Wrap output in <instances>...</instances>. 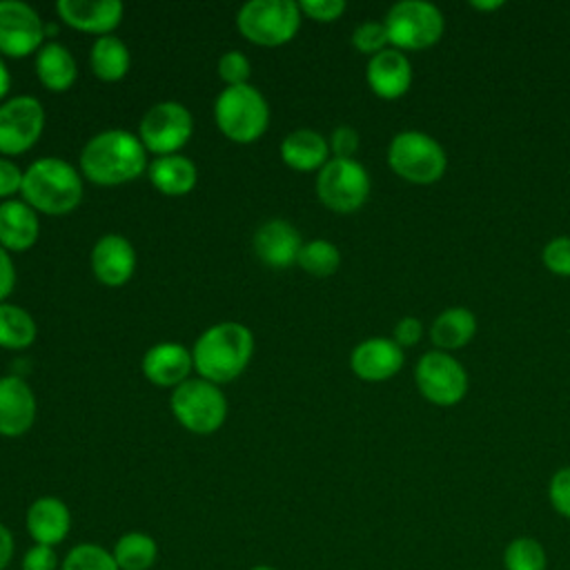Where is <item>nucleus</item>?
<instances>
[{"mask_svg":"<svg viewBox=\"0 0 570 570\" xmlns=\"http://www.w3.org/2000/svg\"><path fill=\"white\" fill-rule=\"evenodd\" d=\"M60 570H120L114 554L98 543H80L67 552Z\"/></svg>","mask_w":570,"mask_h":570,"instance_id":"2f4dec72","label":"nucleus"},{"mask_svg":"<svg viewBox=\"0 0 570 570\" xmlns=\"http://www.w3.org/2000/svg\"><path fill=\"white\" fill-rule=\"evenodd\" d=\"M47 24L22 0H0V53L24 58L45 45Z\"/></svg>","mask_w":570,"mask_h":570,"instance_id":"ddd939ff","label":"nucleus"},{"mask_svg":"<svg viewBox=\"0 0 570 570\" xmlns=\"http://www.w3.org/2000/svg\"><path fill=\"white\" fill-rule=\"evenodd\" d=\"M548 499L554 512L570 519V465L557 470L548 485Z\"/></svg>","mask_w":570,"mask_h":570,"instance_id":"c9c22d12","label":"nucleus"},{"mask_svg":"<svg viewBox=\"0 0 570 570\" xmlns=\"http://www.w3.org/2000/svg\"><path fill=\"white\" fill-rule=\"evenodd\" d=\"M416 387L423 399L434 405H456L468 392L465 367L448 352H425L414 370Z\"/></svg>","mask_w":570,"mask_h":570,"instance_id":"f8f14e48","label":"nucleus"},{"mask_svg":"<svg viewBox=\"0 0 570 570\" xmlns=\"http://www.w3.org/2000/svg\"><path fill=\"white\" fill-rule=\"evenodd\" d=\"M194 131L191 111L178 100H160L151 105L140 122H138V138L145 145L147 154L169 156L178 154L187 145Z\"/></svg>","mask_w":570,"mask_h":570,"instance_id":"9d476101","label":"nucleus"},{"mask_svg":"<svg viewBox=\"0 0 570 570\" xmlns=\"http://www.w3.org/2000/svg\"><path fill=\"white\" fill-rule=\"evenodd\" d=\"M505 570H546L548 554L534 537H517L503 550Z\"/></svg>","mask_w":570,"mask_h":570,"instance_id":"7c9ffc66","label":"nucleus"},{"mask_svg":"<svg viewBox=\"0 0 570 570\" xmlns=\"http://www.w3.org/2000/svg\"><path fill=\"white\" fill-rule=\"evenodd\" d=\"M22 169L9 160L7 156H0V198L9 200L13 194H20L22 189Z\"/></svg>","mask_w":570,"mask_h":570,"instance_id":"58836bf2","label":"nucleus"},{"mask_svg":"<svg viewBox=\"0 0 570 570\" xmlns=\"http://www.w3.org/2000/svg\"><path fill=\"white\" fill-rule=\"evenodd\" d=\"M40 236L38 212L22 198L0 203V245L7 252H24L36 245Z\"/></svg>","mask_w":570,"mask_h":570,"instance_id":"4be33fe9","label":"nucleus"},{"mask_svg":"<svg viewBox=\"0 0 570 570\" xmlns=\"http://www.w3.org/2000/svg\"><path fill=\"white\" fill-rule=\"evenodd\" d=\"M387 165L407 183L432 185L445 174L448 158L432 136L423 131H401L387 147Z\"/></svg>","mask_w":570,"mask_h":570,"instance_id":"0eeeda50","label":"nucleus"},{"mask_svg":"<svg viewBox=\"0 0 570 570\" xmlns=\"http://www.w3.org/2000/svg\"><path fill=\"white\" fill-rule=\"evenodd\" d=\"M252 247L261 263L272 269H285L296 263L303 240L298 229L289 220L272 218L254 232Z\"/></svg>","mask_w":570,"mask_h":570,"instance_id":"dca6fc26","label":"nucleus"},{"mask_svg":"<svg viewBox=\"0 0 570 570\" xmlns=\"http://www.w3.org/2000/svg\"><path fill=\"white\" fill-rule=\"evenodd\" d=\"M423 336V323L416 316H403L394 325V343L399 347H412L421 341Z\"/></svg>","mask_w":570,"mask_h":570,"instance_id":"a19ab883","label":"nucleus"},{"mask_svg":"<svg viewBox=\"0 0 570 570\" xmlns=\"http://www.w3.org/2000/svg\"><path fill=\"white\" fill-rule=\"evenodd\" d=\"M36 73L38 80L49 89V91H67L76 78H78V65L69 47L62 42H45L36 51Z\"/></svg>","mask_w":570,"mask_h":570,"instance_id":"393cba45","label":"nucleus"},{"mask_svg":"<svg viewBox=\"0 0 570 570\" xmlns=\"http://www.w3.org/2000/svg\"><path fill=\"white\" fill-rule=\"evenodd\" d=\"M89 65H91V71L100 80L116 82V80L125 78L131 67L129 47L114 33L98 36L89 51Z\"/></svg>","mask_w":570,"mask_h":570,"instance_id":"a878e982","label":"nucleus"},{"mask_svg":"<svg viewBox=\"0 0 570 570\" xmlns=\"http://www.w3.org/2000/svg\"><path fill=\"white\" fill-rule=\"evenodd\" d=\"M45 131V107L36 96H11L0 102V154L18 156L31 149Z\"/></svg>","mask_w":570,"mask_h":570,"instance_id":"9b49d317","label":"nucleus"},{"mask_svg":"<svg viewBox=\"0 0 570 570\" xmlns=\"http://www.w3.org/2000/svg\"><path fill=\"white\" fill-rule=\"evenodd\" d=\"M358 149V134L350 125H338L330 136V151L334 158H354Z\"/></svg>","mask_w":570,"mask_h":570,"instance_id":"4c0bfd02","label":"nucleus"},{"mask_svg":"<svg viewBox=\"0 0 570 570\" xmlns=\"http://www.w3.org/2000/svg\"><path fill=\"white\" fill-rule=\"evenodd\" d=\"M38 327L33 316L13 303H0V347L24 350L36 341Z\"/></svg>","mask_w":570,"mask_h":570,"instance_id":"cd10ccee","label":"nucleus"},{"mask_svg":"<svg viewBox=\"0 0 570 570\" xmlns=\"http://www.w3.org/2000/svg\"><path fill=\"white\" fill-rule=\"evenodd\" d=\"M214 120L223 136L234 142H254L269 125V105L254 85L225 87L214 100Z\"/></svg>","mask_w":570,"mask_h":570,"instance_id":"20e7f679","label":"nucleus"},{"mask_svg":"<svg viewBox=\"0 0 570 570\" xmlns=\"http://www.w3.org/2000/svg\"><path fill=\"white\" fill-rule=\"evenodd\" d=\"M343 0H301L298 9L303 16L316 20V22H334L343 16L345 11Z\"/></svg>","mask_w":570,"mask_h":570,"instance_id":"e433bc0d","label":"nucleus"},{"mask_svg":"<svg viewBox=\"0 0 570 570\" xmlns=\"http://www.w3.org/2000/svg\"><path fill=\"white\" fill-rule=\"evenodd\" d=\"M365 78L370 89L383 100L401 98L412 85V65L399 49H383L367 60Z\"/></svg>","mask_w":570,"mask_h":570,"instance_id":"aec40b11","label":"nucleus"},{"mask_svg":"<svg viewBox=\"0 0 570 570\" xmlns=\"http://www.w3.org/2000/svg\"><path fill=\"white\" fill-rule=\"evenodd\" d=\"M176 421L194 434H214L227 419V399L220 387L207 379H187L169 396Z\"/></svg>","mask_w":570,"mask_h":570,"instance_id":"39448f33","label":"nucleus"},{"mask_svg":"<svg viewBox=\"0 0 570 570\" xmlns=\"http://www.w3.org/2000/svg\"><path fill=\"white\" fill-rule=\"evenodd\" d=\"M142 374L147 381L160 387H176L185 383L194 370L191 350L176 341H163L151 345L142 354Z\"/></svg>","mask_w":570,"mask_h":570,"instance_id":"6ab92c4d","label":"nucleus"},{"mask_svg":"<svg viewBox=\"0 0 570 570\" xmlns=\"http://www.w3.org/2000/svg\"><path fill=\"white\" fill-rule=\"evenodd\" d=\"M11 557H13V534L4 523H0V570L9 566Z\"/></svg>","mask_w":570,"mask_h":570,"instance_id":"37998d69","label":"nucleus"},{"mask_svg":"<svg viewBox=\"0 0 570 570\" xmlns=\"http://www.w3.org/2000/svg\"><path fill=\"white\" fill-rule=\"evenodd\" d=\"M301 16L294 0H249L238 9L236 27L254 45L281 47L296 36Z\"/></svg>","mask_w":570,"mask_h":570,"instance_id":"423d86ee","label":"nucleus"},{"mask_svg":"<svg viewBox=\"0 0 570 570\" xmlns=\"http://www.w3.org/2000/svg\"><path fill=\"white\" fill-rule=\"evenodd\" d=\"M22 570H58V554L49 546H31L22 557Z\"/></svg>","mask_w":570,"mask_h":570,"instance_id":"ea45409f","label":"nucleus"},{"mask_svg":"<svg viewBox=\"0 0 570 570\" xmlns=\"http://www.w3.org/2000/svg\"><path fill=\"white\" fill-rule=\"evenodd\" d=\"M296 265L312 276H332L341 265V252L332 240L314 238L303 243Z\"/></svg>","mask_w":570,"mask_h":570,"instance_id":"c756f323","label":"nucleus"},{"mask_svg":"<svg viewBox=\"0 0 570 570\" xmlns=\"http://www.w3.org/2000/svg\"><path fill=\"white\" fill-rule=\"evenodd\" d=\"M387 31H385V24L383 22H374V20H367V22H361L354 31H352V45L361 51V53H379L383 49H387Z\"/></svg>","mask_w":570,"mask_h":570,"instance_id":"72a5a7b5","label":"nucleus"},{"mask_svg":"<svg viewBox=\"0 0 570 570\" xmlns=\"http://www.w3.org/2000/svg\"><path fill=\"white\" fill-rule=\"evenodd\" d=\"M58 18L80 31L107 36L111 33L125 13V4L120 0H58L56 2Z\"/></svg>","mask_w":570,"mask_h":570,"instance_id":"f3484780","label":"nucleus"},{"mask_svg":"<svg viewBox=\"0 0 570 570\" xmlns=\"http://www.w3.org/2000/svg\"><path fill=\"white\" fill-rule=\"evenodd\" d=\"M80 171L65 158H36L22 174L20 196L38 214L62 216L73 212L82 200Z\"/></svg>","mask_w":570,"mask_h":570,"instance_id":"7ed1b4c3","label":"nucleus"},{"mask_svg":"<svg viewBox=\"0 0 570 570\" xmlns=\"http://www.w3.org/2000/svg\"><path fill=\"white\" fill-rule=\"evenodd\" d=\"M254 354V334L238 321L209 325L194 343V370L216 385L229 383L245 372Z\"/></svg>","mask_w":570,"mask_h":570,"instance_id":"f03ea898","label":"nucleus"},{"mask_svg":"<svg viewBox=\"0 0 570 570\" xmlns=\"http://www.w3.org/2000/svg\"><path fill=\"white\" fill-rule=\"evenodd\" d=\"M147 149L138 134L120 127L94 134L80 149V174L102 187L125 185L147 171Z\"/></svg>","mask_w":570,"mask_h":570,"instance_id":"f257e3e1","label":"nucleus"},{"mask_svg":"<svg viewBox=\"0 0 570 570\" xmlns=\"http://www.w3.org/2000/svg\"><path fill=\"white\" fill-rule=\"evenodd\" d=\"M474 334H476V316L465 307H450L441 312L430 327L432 343L441 352L459 350L468 345Z\"/></svg>","mask_w":570,"mask_h":570,"instance_id":"bb28decb","label":"nucleus"},{"mask_svg":"<svg viewBox=\"0 0 570 570\" xmlns=\"http://www.w3.org/2000/svg\"><path fill=\"white\" fill-rule=\"evenodd\" d=\"M541 258L548 272L557 276H570V236H559L546 243Z\"/></svg>","mask_w":570,"mask_h":570,"instance_id":"f704fd0d","label":"nucleus"},{"mask_svg":"<svg viewBox=\"0 0 570 570\" xmlns=\"http://www.w3.org/2000/svg\"><path fill=\"white\" fill-rule=\"evenodd\" d=\"M383 24L387 40L399 51L428 49L441 40L445 29L443 13L432 2L423 0H401L392 4Z\"/></svg>","mask_w":570,"mask_h":570,"instance_id":"6e6552de","label":"nucleus"},{"mask_svg":"<svg viewBox=\"0 0 570 570\" xmlns=\"http://www.w3.org/2000/svg\"><path fill=\"white\" fill-rule=\"evenodd\" d=\"M36 396L18 374L0 376V436H22L36 421Z\"/></svg>","mask_w":570,"mask_h":570,"instance_id":"2eb2a0df","label":"nucleus"},{"mask_svg":"<svg viewBox=\"0 0 570 570\" xmlns=\"http://www.w3.org/2000/svg\"><path fill=\"white\" fill-rule=\"evenodd\" d=\"M147 176L160 194L183 196L194 189L198 180V169L191 158L183 154H169V156H156L147 167Z\"/></svg>","mask_w":570,"mask_h":570,"instance_id":"b1692460","label":"nucleus"},{"mask_svg":"<svg viewBox=\"0 0 570 570\" xmlns=\"http://www.w3.org/2000/svg\"><path fill=\"white\" fill-rule=\"evenodd\" d=\"M249 73H252V62L243 51L229 49L218 58V76L225 82V87L245 85L249 80Z\"/></svg>","mask_w":570,"mask_h":570,"instance_id":"473e14b6","label":"nucleus"},{"mask_svg":"<svg viewBox=\"0 0 570 570\" xmlns=\"http://www.w3.org/2000/svg\"><path fill=\"white\" fill-rule=\"evenodd\" d=\"M16 285V267L11 261V254L0 245V303L7 301V296L13 292Z\"/></svg>","mask_w":570,"mask_h":570,"instance_id":"79ce46f5","label":"nucleus"},{"mask_svg":"<svg viewBox=\"0 0 570 570\" xmlns=\"http://www.w3.org/2000/svg\"><path fill=\"white\" fill-rule=\"evenodd\" d=\"M503 7V2H499V0H494V2H472V9H476V11H492V9H501Z\"/></svg>","mask_w":570,"mask_h":570,"instance_id":"a18cd8bd","label":"nucleus"},{"mask_svg":"<svg viewBox=\"0 0 570 570\" xmlns=\"http://www.w3.org/2000/svg\"><path fill=\"white\" fill-rule=\"evenodd\" d=\"M318 200L336 212L350 214L363 207L370 196V174L354 158H330L316 176Z\"/></svg>","mask_w":570,"mask_h":570,"instance_id":"1a4fd4ad","label":"nucleus"},{"mask_svg":"<svg viewBox=\"0 0 570 570\" xmlns=\"http://www.w3.org/2000/svg\"><path fill=\"white\" fill-rule=\"evenodd\" d=\"M120 570H149L156 563L158 546L145 532H125L111 550Z\"/></svg>","mask_w":570,"mask_h":570,"instance_id":"c85d7f7f","label":"nucleus"},{"mask_svg":"<svg viewBox=\"0 0 570 570\" xmlns=\"http://www.w3.org/2000/svg\"><path fill=\"white\" fill-rule=\"evenodd\" d=\"M71 514L62 499L40 497L27 510V532L38 546H58L67 539Z\"/></svg>","mask_w":570,"mask_h":570,"instance_id":"412c9836","label":"nucleus"},{"mask_svg":"<svg viewBox=\"0 0 570 570\" xmlns=\"http://www.w3.org/2000/svg\"><path fill=\"white\" fill-rule=\"evenodd\" d=\"M91 272L107 287L125 285L136 269V249L122 234H102L91 247Z\"/></svg>","mask_w":570,"mask_h":570,"instance_id":"4468645a","label":"nucleus"},{"mask_svg":"<svg viewBox=\"0 0 570 570\" xmlns=\"http://www.w3.org/2000/svg\"><path fill=\"white\" fill-rule=\"evenodd\" d=\"M9 87H11V73H9L7 62H4V58H2V53H0V102L4 100Z\"/></svg>","mask_w":570,"mask_h":570,"instance_id":"c03bdc74","label":"nucleus"},{"mask_svg":"<svg viewBox=\"0 0 570 570\" xmlns=\"http://www.w3.org/2000/svg\"><path fill=\"white\" fill-rule=\"evenodd\" d=\"M249 570H276V568H272V566H265V563H261V566H254V568H249Z\"/></svg>","mask_w":570,"mask_h":570,"instance_id":"49530a36","label":"nucleus"},{"mask_svg":"<svg viewBox=\"0 0 570 570\" xmlns=\"http://www.w3.org/2000/svg\"><path fill=\"white\" fill-rule=\"evenodd\" d=\"M281 158L296 171L321 169L330 160V140L307 127L294 129L281 140Z\"/></svg>","mask_w":570,"mask_h":570,"instance_id":"5701e85b","label":"nucleus"},{"mask_svg":"<svg viewBox=\"0 0 570 570\" xmlns=\"http://www.w3.org/2000/svg\"><path fill=\"white\" fill-rule=\"evenodd\" d=\"M350 367L361 381L381 383L403 367V350L394 338L372 336L361 341L350 354Z\"/></svg>","mask_w":570,"mask_h":570,"instance_id":"a211bd4d","label":"nucleus"}]
</instances>
